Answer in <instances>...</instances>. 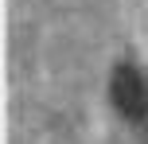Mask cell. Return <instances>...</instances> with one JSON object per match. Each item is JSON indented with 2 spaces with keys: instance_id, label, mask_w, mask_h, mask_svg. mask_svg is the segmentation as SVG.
I'll return each instance as SVG.
<instances>
[{
  "instance_id": "obj_1",
  "label": "cell",
  "mask_w": 148,
  "mask_h": 144,
  "mask_svg": "<svg viewBox=\"0 0 148 144\" xmlns=\"http://www.w3.org/2000/svg\"><path fill=\"white\" fill-rule=\"evenodd\" d=\"M109 105L117 109L121 121L148 132V74L140 62L125 59L109 70Z\"/></svg>"
}]
</instances>
